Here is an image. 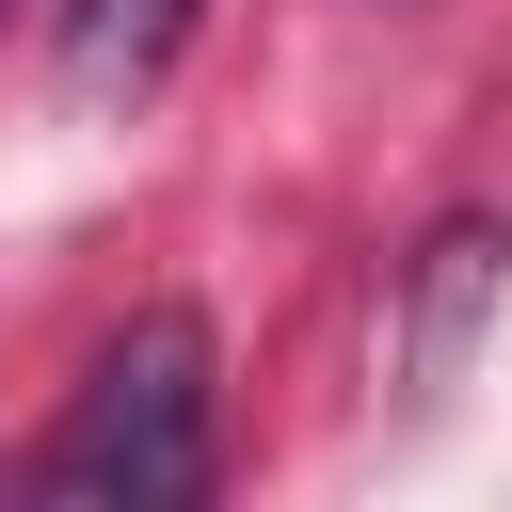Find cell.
<instances>
[{"instance_id": "3", "label": "cell", "mask_w": 512, "mask_h": 512, "mask_svg": "<svg viewBox=\"0 0 512 512\" xmlns=\"http://www.w3.org/2000/svg\"><path fill=\"white\" fill-rule=\"evenodd\" d=\"M480 288H496V224L464 208V224L432 240V272H416V368H432V384L464 368V336H480Z\"/></svg>"}, {"instance_id": "1", "label": "cell", "mask_w": 512, "mask_h": 512, "mask_svg": "<svg viewBox=\"0 0 512 512\" xmlns=\"http://www.w3.org/2000/svg\"><path fill=\"white\" fill-rule=\"evenodd\" d=\"M32 480L48 496H128V512H176V496H208V320L192 304H144L96 368H80V400H64V432L32 448Z\"/></svg>"}, {"instance_id": "2", "label": "cell", "mask_w": 512, "mask_h": 512, "mask_svg": "<svg viewBox=\"0 0 512 512\" xmlns=\"http://www.w3.org/2000/svg\"><path fill=\"white\" fill-rule=\"evenodd\" d=\"M192 16H208V0H64V96H80V112L160 96L176 48H192Z\"/></svg>"}]
</instances>
